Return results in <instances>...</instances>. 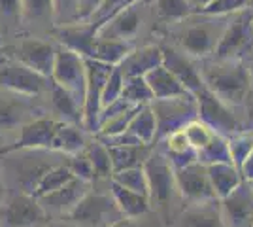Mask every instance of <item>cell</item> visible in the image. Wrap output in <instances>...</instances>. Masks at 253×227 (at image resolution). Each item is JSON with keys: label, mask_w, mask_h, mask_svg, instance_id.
<instances>
[{"label": "cell", "mask_w": 253, "mask_h": 227, "mask_svg": "<svg viewBox=\"0 0 253 227\" xmlns=\"http://www.w3.org/2000/svg\"><path fill=\"white\" fill-rule=\"evenodd\" d=\"M204 87L225 106H240L252 93L250 68L244 61H211L201 70Z\"/></svg>", "instance_id": "obj_1"}, {"label": "cell", "mask_w": 253, "mask_h": 227, "mask_svg": "<svg viewBox=\"0 0 253 227\" xmlns=\"http://www.w3.org/2000/svg\"><path fill=\"white\" fill-rule=\"evenodd\" d=\"M149 108L155 118V140L167 138L169 135L181 131L187 123L199 118V104L195 95H181L174 98H153Z\"/></svg>", "instance_id": "obj_2"}, {"label": "cell", "mask_w": 253, "mask_h": 227, "mask_svg": "<svg viewBox=\"0 0 253 227\" xmlns=\"http://www.w3.org/2000/svg\"><path fill=\"white\" fill-rule=\"evenodd\" d=\"M253 53V11L240 10L229 19L215 45V61H244Z\"/></svg>", "instance_id": "obj_3"}, {"label": "cell", "mask_w": 253, "mask_h": 227, "mask_svg": "<svg viewBox=\"0 0 253 227\" xmlns=\"http://www.w3.org/2000/svg\"><path fill=\"white\" fill-rule=\"evenodd\" d=\"M112 70H114L112 65L85 57V93L84 106H82V127L85 131H91V133L98 131V119L102 110L100 97Z\"/></svg>", "instance_id": "obj_4"}, {"label": "cell", "mask_w": 253, "mask_h": 227, "mask_svg": "<svg viewBox=\"0 0 253 227\" xmlns=\"http://www.w3.org/2000/svg\"><path fill=\"white\" fill-rule=\"evenodd\" d=\"M47 224V212L31 193L15 191L0 203L2 227H42Z\"/></svg>", "instance_id": "obj_5"}, {"label": "cell", "mask_w": 253, "mask_h": 227, "mask_svg": "<svg viewBox=\"0 0 253 227\" xmlns=\"http://www.w3.org/2000/svg\"><path fill=\"white\" fill-rule=\"evenodd\" d=\"M53 84L66 89L72 97L84 106V93H85V57L76 53L72 49L57 45L55 63L51 70Z\"/></svg>", "instance_id": "obj_6"}, {"label": "cell", "mask_w": 253, "mask_h": 227, "mask_svg": "<svg viewBox=\"0 0 253 227\" xmlns=\"http://www.w3.org/2000/svg\"><path fill=\"white\" fill-rule=\"evenodd\" d=\"M208 17L210 19H204L201 23L191 21V25H187V29L181 33L179 42L183 51L195 57L213 55L229 19H223L225 15H208Z\"/></svg>", "instance_id": "obj_7"}, {"label": "cell", "mask_w": 253, "mask_h": 227, "mask_svg": "<svg viewBox=\"0 0 253 227\" xmlns=\"http://www.w3.org/2000/svg\"><path fill=\"white\" fill-rule=\"evenodd\" d=\"M121 212L117 210L116 203L110 195L104 193H85L82 201L70 210L68 220L82 227H100L110 226L112 222L119 220Z\"/></svg>", "instance_id": "obj_8"}, {"label": "cell", "mask_w": 253, "mask_h": 227, "mask_svg": "<svg viewBox=\"0 0 253 227\" xmlns=\"http://www.w3.org/2000/svg\"><path fill=\"white\" fill-rule=\"evenodd\" d=\"M57 125H59L57 119L45 118V116H38V118L23 123L19 127V136L8 146H2L0 155H8V153H15V151L51 150L53 135L57 131Z\"/></svg>", "instance_id": "obj_9"}, {"label": "cell", "mask_w": 253, "mask_h": 227, "mask_svg": "<svg viewBox=\"0 0 253 227\" xmlns=\"http://www.w3.org/2000/svg\"><path fill=\"white\" fill-rule=\"evenodd\" d=\"M49 87V78L34 72L19 61L8 63L0 68V89L11 91L23 97H38Z\"/></svg>", "instance_id": "obj_10"}, {"label": "cell", "mask_w": 253, "mask_h": 227, "mask_svg": "<svg viewBox=\"0 0 253 227\" xmlns=\"http://www.w3.org/2000/svg\"><path fill=\"white\" fill-rule=\"evenodd\" d=\"M174 180H176V185L181 189L183 197L189 199L193 205L217 199L213 189H211L208 169L202 163L195 161L187 167H181L178 171H174Z\"/></svg>", "instance_id": "obj_11"}, {"label": "cell", "mask_w": 253, "mask_h": 227, "mask_svg": "<svg viewBox=\"0 0 253 227\" xmlns=\"http://www.w3.org/2000/svg\"><path fill=\"white\" fill-rule=\"evenodd\" d=\"M199 104V119L206 123L215 135H234L238 123L231 114L229 106H225L219 98H215L206 87L195 93Z\"/></svg>", "instance_id": "obj_12"}, {"label": "cell", "mask_w": 253, "mask_h": 227, "mask_svg": "<svg viewBox=\"0 0 253 227\" xmlns=\"http://www.w3.org/2000/svg\"><path fill=\"white\" fill-rule=\"evenodd\" d=\"M146 180H148L149 189V203H165L172 195V185L176 184L174 180V169L170 165L169 157L163 153H153L148 155V159L142 165Z\"/></svg>", "instance_id": "obj_13"}, {"label": "cell", "mask_w": 253, "mask_h": 227, "mask_svg": "<svg viewBox=\"0 0 253 227\" xmlns=\"http://www.w3.org/2000/svg\"><path fill=\"white\" fill-rule=\"evenodd\" d=\"M221 201V216L232 227L253 226V187L250 182H242Z\"/></svg>", "instance_id": "obj_14"}, {"label": "cell", "mask_w": 253, "mask_h": 227, "mask_svg": "<svg viewBox=\"0 0 253 227\" xmlns=\"http://www.w3.org/2000/svg\"><path fill=\"white\" fill-rule=\"evenodd\" d=\"M32 98L34 97H23L0 89V136L13 127H21L23 123L36 118L31 102Z\"/></svg>", "instance_id": "obj_15"}, {"label": "cell", "mask_w": 253, "mask_h": 227, "mask_svg": "<svg viewBox=\"0 0 253 227\" xmlns=\"http://www.w3.org/2000/svg\"><path fill=\"white\" fill-rule=\"evenodd\" d=\"M55 53H57V45L38 38L23 40L17 45V61L45 78H51Z\"/></svg>", "instance_id": "obj_16"}, {"label": "cell", "mask_w": 253, "mask_h": 227, "mask_svg": "<svg viewBox=\"0 0 253 227\" xmlns=\"http://www.w3.org/2000/svg\"><path fill=\"white\" fill-rule=\"evenodd\" d=\"M89 187H91V182H85V180H80V178H72L68 184H64L63 187L55 189L51 193L40 197V205L43 206V210L49 214V212H57V214H63V216H68L70 210L74 208L82 197L85 193H89Z\"/></svg>", "instance_id": "obj_17"}, {"label": "cell", "mask_w": 253, "mask_h": 227, "mask_svg": "<svg viewBox=\"0 0 253 227\" xmlns=\"http://www.w3.org/2000/svg\"><path fill=\"white\" fill-rule=\"evenodd\" d=\"M140 27V15L134 4L126 6L117 11L114 17L102 23L96 31V40H119V42H130V38L138 33Z\"/></svg>", "instance_id": "obj_18"}, {"label": "cell", "mask_w": 253, "mask_h": 227, "mask_svg": "<svg viewBox=\"0 0 253 227\" xmlns=\"http://www.w3.org/2000/svg\"><path fill=\"white\" fill-rule=\"evenodd\" d=\"M96 27L91 21H78L66 27H57V38L61 45L72 49L82 57H93V49H95V36H96Z\"/></svg>", "instance_id": "obj_19"}, {"label": "cell", "mask_w": 253, "mask_h": 227, "mask_svg": "<svg viewBox=\"0 0 253 227\" xmlns=\"http://www.w3.org/2000/svg\"><path fill=\"white\" fill-rule=\"evenodd\" d=\"M161 53H163V66L169 68L170 72L176 76V80L187 89V93L195 95L204 87L201 72L181 51L174 49V47H163Z\"/></svg>", "instance_id": "obj_20"}, {"label": "cell", "mask_w": 253, "mask_h": 227, "mask_svg": "<svg viewBox=\"0 0 253 227\" xmlns=\"http://www.w3.org/2000/svg\"><path fill=\"white\" fill-rule=\"evenodd\" d=\"M159 65H163L161 47L146 45L140 49H132L117 66H119L123 78L128 80V78H136V76H146L149 70H153Z\"/></svg>", "instance_id": "obj_21"}, {"label": "cell", "mask_w": 253, "mask_h": 227, "mask_svg": "<svg viewBox=\"0 0 253 227\" xmlns=\"http://www.w3.org/2000/svg\"><path fill=\"white\" fill-rule=\"evenodd\" d=\"M146 84L151 89L153 98H174L187 95V89L176 80V76L170 72L169 68H165L163 65L155 66L153 70H149L148 74L144 76Z\"/></svg>", "instance_id": "obj_22"}, {"label": "cell", "mask_w": 253, "mask_h": 227, "mask_svg": "<svg viewBox=\"0 0 253 227\" xmlns=\"http://www.w3.org/2000/svg\"><path fill=\"white\" fill-rule=\"evenodd\" d=\"M87 140H85L84 131L80 129L76 123H66V121H59L57 131L53 135L51 150L66 153V155H74L85 150Z\"/></svg>", "instance_id": "obj_23"}, {"label": "cell", "mask_w": 253, "mask_h": 227, "mask_svg": "<svg viewBox=\"0 0 253 227\" xmlns=\"http://www.w3.org/2000/svg\"><path fill=\"white\" fill-rule=\"evenodd\" d=\"M206 169L210 176L211 189L217 199L227 197L234 187H238L244 182L238 169H234L232 163H215V165H208Z\"/></svg>", "instance_id": "obj_24"}, {"label": "cell", "mask_w": 253, "mask_h": 227, "mask_svg": "<svg viewBox=\"0 0 253 227\" xmlns=\"http://www.w3.org/2000/svg\"><path fill=\"white\" fill-rule=\"evenodd\" d=\"M110 187H112V199L116 203L117 210L121 212L123 218H136L146 214L149 208V199L134 191H128L125 187H121L119 184L110 180Z\"/></svg>", "instance_id": "obj_25"}, {"label": "cell", "mask_w": 253, "mask_h": 227, "mask_svg": "<svg viewBox=\"0 0 253 227\" xmlns=\"http://www.w3.org/2000/svg\"><path fill=\"white\" fill-rule=\"evenodd\" d=\"M112 157L114 173L142 167L149 155V146L146 144H126V146H106Z\"/></svg>", "instance_id": "obj_26"}, {"label": "cell", "mask_w": 253, "mask_h": 227, "mask_svg": "<svg viewBox=\"0 0 253 227\" xmlns=\"http://www.w3.org/2000/svg\"><path fill=\"white\" fill-rule=\"evenodd\" d=\"M49 89V97H51L53 108L57 110V114H61L63 121L66 123H82V104L76 100L66 89L53 84L47 87Z\"/></svg>", "instance_id": "obj_27"}, {"label": "cell", "mask_w": 253, "mask_h": 227, "mask_svg": "<svg viewBox=\"0 0 253 227\" xmlns=\"http://www.w3.org/2000/svg\"><path fill=\"white\" fill-rule=\"evenodd\" d=\"M125 133L128 136H132L138 144L149 146L155 140V118H153V112L149 108V104L140 106V110L134 114V118L130 119Z\"/></svg>", "instance_id": "obj_28"}, {"label": "cell", "mask_w": 253, "mask_h": 227, "mask_svg": "<svg viewBox=\"0 0 253 227\" xmlns=\"http://www.w3.org/2000/svg\"><path fill=\"white\" fill-rule=\"evenodd\" d=\"M72 178H74V174L68 169V165H53V167H49V169L43 173V176L40 178V182L34 187L32 195H34L36 199H40L43 195L51 193L55 189L63 187L64 184H68Z\"/></svg>", "instance_id": "obj_29"}, {"label": "cell", "mask_w": 253, "mask_h": 227, "mask_svg": "<svg viewBox=\"0 0 253 227\" xmlns=\"http://www.w3.org/2000/svg\"><path fill=\"white\" fill-rule=\"evenodd\" d=\"M132 51L130 42H119V40H96L95 38V49L93 57L96 61H102L112 66H117L126 55Z\"/></svg>", "instance_id": "obj_30"}, {"label": "cell", "mask_w": 253, "mask_h": 227, "mask_svg": "<svg viewBox=\"0 0 253 227\" xmlns=\"http://www.w3.org/2000/svg\"><path fill=\"white\" fill-rule=\"evenodd\" d=\"M84 151L93 165L95 178H112L114 167H112V157H110V151H108L104 142H100L98 138L93 142H87Z\"/></svg>", "instance_id": "obj_31"}, {"label": "cell", "mask_w": 253, "mask_h": 227, "mask_svg": "<svg viewBox=\"0 0 253 227\" xmlns=\"http://www.w3.org/2000/svg\"><path fill=\"white\" fill-rule=\"evenodd\" d=\"M185 222L189 227H223L221 210L213 205V201L199 203L187 212Z\"/></svg>", "instance_id": "obj_32"}, {"label": "cell", "mask_w": 253, "mask_h": 227, "mask_svg": "<svg viewBox=\"0 0 253 227\" xmlns=\"http://www.w3.org/2000/svg\"><path fill=\"white\" fill-rule=\"evenodd\" d=\"M197 161L202 165H215V163H232L231 151H229V142L223 140L221 135H213L208 144H204L201 150L197 151Z\"/></svg>", "instance_id": "obj_33"}, {"label": "cell", "mask_w": 253, "mask_h": 227, "mask_svg": "<svg viewBox=\"0 0 253 227\" xmlns=\"http://www.w3.org/2000/svg\"><path fill=\"white\" fill-rule=\"evenodd\" d=\"M112 182L119 184L121 187H125L128 191H134L149 199V189H148V180L142 167H134V169H125V171H117L112 174L110 178Z\"/></svg>", "instance_id": "obj_34"}, {"label": "cell", "mask_w": 253, "mask_h": 227, "mask_svg": "<svg viewBox=\"0 0 253 227\" xmlns=\"http://www.w3.org/2000/svg\"><path fill=\"white\" fill-rule=\"evenodd\" d=\"M121 97L128 100L130 104L134 106H142V104H149L153 100L151 95V89L148 87L144 76H136V78H128L123 84V91H121Z\"/></svg>", "instance_id": "obj_35"}, {"label": "cell", "mask_w": 253, "mask_h": 227, "mask_svg": "<svg viewBox=\"0 0 253 227\" xmlns=\"http://www.w3.org/2000/svg\"><path fill=\"white\" fill-rule=\"evenodd\" d=\"M21 17L31 23H53L51 0H21Z\"/></svg>", "instance_id": "obj_36"}, {"label": "cell", "mask_w": 253, "mask_h": 227, "mask_svg": "<svg viewBox=\"0 0 253 227\" xmlns=\"http://www.w3.org/2000/svg\"><path fill=\"white\" fill-rule=\"evenodd\" d=\"M157 13L169 21H181L193 15L187 0H157Z\"/></svg>", "instance_id": "obj_37"}, {"label": "cell", "mask_w": 253, "mask_h": 227, "mask_svg": "<svg viewBox=\"0 0 253 227\" xmlns=\"http://www.w3.org/2000/svg\"><path fill=\"white\" fill-rule=\"evenodd\" d=\"M53 23L57 27H66L78 23V0H51Z\"/></svg>", "instance_id": "obj_38"}, {"label": "cell", "mask_w": 253, "mask_h": 227, "mask_svg": "<svg viewBox=\"0 0 253 227\" xmlns=\"http://www.w3.org/2000/svg\"><path fill=\"white\" fill-rule=\"evenodd\" d=\"M134 4V0H102L100 6L95 10V13L87 19V21L95 23L96 27H100L102 23H106L110 17H114L117 11H121L123 8Z\"/></svg>", "instance_id": "obj_39"}, {"label": "cell", "mask_w": 253, "mask_h": 227, "mask_svg": "<svg viewBox=\"0 0 253 227\" xmlns=\"http://www.w3.org/2000/svg\"><path fill=\"white\" fill-rule=\"evenodd\" d=\"M123 84H125V78H123V74H121L119 66H114V70H112V74L108 76V80H106V84H104V89H102V97H100L102 108L121 97Z\"/></svg>", "instance_id": "obj_40"}, {"label": "cell", "mask_w": 253, "mask_h": 227, "mask_svg": "<svg viewBox=\"0 0 253 227\" xmlns=\"http://www.w3.org/2000/svg\"><path fill=\"white\" fill-rule=\"evenodd\" d=\"M229 151H231V161L240 167V163L246 159V155L253 150V135H231L229 138Z\"/></svg>", "instance_id": "obj_41"}, {"label": "cell", "mask_w": 253, "mask_h": 227, "mask_svg": "<svg viewBox=\"0 0 253 227\" xmlns=\"http://www.w3.org/2000/svg\"><path fill=\"white\" fill-rule=\"evenodd\" d=\"M68 169L72 171L74 178L85 180V182H93L95 180V173H93V165L89 161V157L85 155V151L74 153V155H68Z\"/></svg>", "instance_id": "obj_42"}, {"label": "cell", "mask_w": 253, "mask_h": 227, "mask_svg": "<svg viewBox=\"0 0 253 227\" xmlns=\"http://www.w3.org/2000/svg\"><path fill=\"white\" fill-rule=\"evenodd\" d=\"M21 19V0H0V29H10Z\"/></svg>", "instance_id": "obj_43"}, {"label": "cell", "mask_w": 253, "mask_h": 227, "mask_svg": "<svg viewBox=\"0 0 253 227\" xmlns=\"http://www.w3.org/2000/svg\"><path fill=\"white\" fill-rule=\"evenodd\" d=\"M248 4H250V0H213L201 13L202 15H227L229 11L246 10Z\"/></svg>", "instance_id": "obj_44"}, {"label": "cell", "mask_w": 253, "mask_h": 227, "mask_svg": "<svg viewBox=\"0 0 253 227\" xmlns=\"http://www.w3.org/2000/svg\"><path fill=\"white\" fill-rule=\"evenodd\" d=\"M102 0H78V21H87Z\"/></svg>", "instance_id": "obj_45"}, {"label": "cell", "mask_w": 253, "mask_h": 227, "mask_svg": "<svg viewBox=\"0 0 253 227\" xmlns=\"http://www.w3.org/2000/svg\"><path fill=\"white\" fill-rule=\"evenodd\" d=\"M238 173L242 174V178L246 182H253V150L246 155V159L240 163Z\"/></svg>", "instance_id": "obj_46"}, {"label": "cell", "mask_w": 253, "mask_h": 227, "mask_svg": "<svg viewBox=\"0 0 253 227\" xmlns=\"http://www.w3.org/2000/svg\"><path fill=\"white\" fill-rule=\"evenodd\" d=\"M246 114H248V127L253 129V97L252 95L246 100Z\"/></svg>", "instance_id": "obj_47"}, {"label": "cell", "mask_w": 253, "mask_h": 227, "mask_svg": "<svg viewBox=\"0 0 253 227\" xmlns=\"http://www.w3.org/2000/svg\"><path fill=\"white\" fill-rule=\"evenodd\" d=\"M108 227H136V226L130 222V218H119L116 222H112Z\"/></svg>", "instance_id": "obj_48"}, {"label": "cell", "mask_w": 253, "mask_h": 227, "mask_svg": "<svg viewBox=\"0 0 253 227\" xmlns=\"http://www.w3.org/2000/svg\"><path fill=\"white\" fill-rule=\"evenodd\" d=\"M248 68H250V82H252V93L250 95H253V63H250Z\"/></svg>", "instance_id": "obj_49"}, {"label": "cell", "mask_w": 253, "mask_h": 227, "mask_svg": "<svg viewBox=\"0 0 253 227\" xmlns=\"http://www.w3.org/2000/svg\"><path fill=\"white\" fill-rule=\"evenodd\" d=\"M4 195V182H2V173H0V197Z\"/></svg>", "instance_id": "obj_50"}, {"label": "cell", "mask_w": 253, "mask_h": 227, "mask_svg": "<svg viewBox=\"0 0 253 227\" xmlns=\"http://www.w3.org/2000/svg\"><path fill=\"white\" fill-rule=\"evenodd\" d=\"M47 227H64V226H61V224H49Z\"/></svg>", "instance_id": "obj_51"}, {"label": "cell", "mask_w": 253, "mask_h": 227, "mask_svg": "<svg viewBox=\"0 0 253 227\" xmlns=\"http://www.w3.org/2000/svg\"><path fill=\"white\" fill-rule=\"evenodd\" d=\"M250 184H252V187H253V182H250Z\"/></svg>", "instance_id": "obj_52"}, {"label": "cell", "mask_w": 253, "mask_h": 227, "mask_svg": "<svg viewBox=\"0 0 253 227\" xmlns=\"http://www.w3.org/2000/svg\"><path fill=\"white\" fill-rule=\"evenodd\" d=\"M252 227H253V226H252Z\"/></svg>", "instance_id": "obj_53"}, {"label": "cell", "mask_w": 253, "mask_h": 227, "mask_svg": "<svg viewBox=\"0 0 253 227\" xmlns=\"http://www.w3.org/2000/svg\"><path fill=\"white\" fill-rule=\"evenodd\" d=\"M252 11H253V10H252Z\"/></svg>", "instance_id": "obj_54"}]
</instances>
